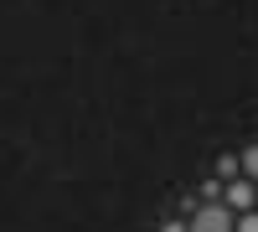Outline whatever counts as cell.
<instances>
[{
    "instance_id": "8992f818",
    "label": "cell",
    "mask_w": 258,
    "mask_h": 232,
    "mask_svg": "<svg viewBox=\"0 0 258 232\" xmlns=\"http://www.w3.org/2000/svg\"><path fill=\"white\" fill-rule=\"evenodd\" d=\"M160 232H191L186 222H160Z\"/></svg>"
},
{
    "instance_id": "7a4b0ae2",
    "label": "cell",
    "mask_w": 258,
    "mask_h": 232,
    "mask_svg": "<svg viewBox=\"0 0 258 232\" xmlns=\"http://www.w3.org/2000/svg\"><path fill=\"white\" fill-rule=\"evenodd\" d=\"M222 206H232V212H258V181H227L222 191Z\"/></svg>"
},
{
    "instance_id": "5b68a950",
    "label": "cell",
    "mask_w": 258,
    "mask_h": 232,
    "mask_svg": "<svg viewBox=\"0 0 258 232\" xmlns=\"http://www.w3.org/2000/svg\"><path fill=\"white\" fill-rule=\"evenodd\" d=\"M232 232H258V212H238V227Z\"/></svg>"
},
{
    "instance_id": "3957f363",
    "label": "cell",
    "mask_w": 258,
    "mask_h": 232,
    "mask_svg": "<svg viewBox=\"0 0 258 232\" xmlns=\"http://www.w3.org/2000/svg\"><path fill=\"white\" fill-rule=\"evenodd\" d=\"M238 171H243V155H222L217 160V181H238Z\"/></svg>"
},
{
    "instance_id": "277c9868",
    "label": "cell",
    "mask_w": 258,
    "mask_h": 232,
    "mask_svg": "<svg viewBox=\"0 0 258 232\" xmlns=\"http://www.w3.org/2000/svg\"><path fill=\"white\" fill-rule=\"evenodd\" d=\"M243 176L258 181V144H248V150H243Z\"/></svg>"
},
{
    "instance_id": "6da1fadb",
    "label": "cell",
    "mask_w": 258,
    "mask_h": 232,
    "mask_svg": "<svg viewBox=\"0 0 258 232\" xmlns=\"http://www.w3.org/2000/svg\"><path fill=\"white\" fill-rule=\"evenodd\" d=\"M191 232H232L238 227V212L222 201H191V217H186Z\"/></svg>"
}]
</instances>
